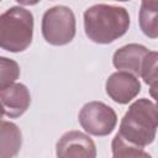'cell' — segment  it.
I'll list each match as a JSON object with an SVG mask.
<instances>
[{
	"instance_id": "obj_1",
	"label": "cell",
	"mask_w": 158,
	"mask_h": 158,
	"mask_svg": "<svg viewBox=\"0 0 158 158\" xmlns=\"http://www.w3.org/2000/svg\"><path fill=\"white\" fill-rule=\"evenodd\" d=\"M130 26V15L125 7L98 4L84 12L85 33L95 43L107 44L123 36Z\"/></svg>"
},
{
	"instance_id": "obj_2",
	"label": "cell",
	"mask_w": 158,
	"mask_h": 158,
	"mask_svg": "<svg viewBox=\"0 0 158 158\" xmlns=\"http://www.w3.org/2000/svg\"><path fill=\"white\" fill-rule=\"evenodd\" d=\"M157 128L158 105L148 99H139L123 115L118 133L133 144L144 147L154 141Z\"/></svg>"
},
{
	"instance_id": "obj_3",
	"label": "cell",
	"mask_w": 158,
	"mask_h": 158,
	"mask_svg": "<svg viewBox=\"0 0 158 158\" xmlns=\"http://www.w3.org/2000/svg\"><path fill=\"white\" fill-rule=\"evenodd\" d=\"M33 16L20 6L7 9L0 16V46L12 53L25 51L32 42Z\"/></svg>"
},
{
	"instance_id": "obj_4",
	"label": "cell",
	"mask_w": 158,
	"mask_h": 158,
	"mask_svg": "<svg viewBox=\"0 0 158 158\" xmlns=\"http://www.w3.org/2000/svg\"><path fill=\"white\" fill-rule=\"evenodd\" d=\"M41 28L47 43L64 46L75 36V16L67 6H53L43 14Z\"/></svg>"
},
{
	"instance_id": "obj_5",
	"label": "cell",
	"mask_w": 158,
	"mask_h": 158,
	"mask_svg": "<svg viewBox=\"0 0 158 158\" xmlns=\"http://www.w3.org/2000/svg\"><path fill=\"white\" fill-rule=\"evenodd\" d=\"M80 126L93 136H107L117 123V116L112 107L101 101L86 102L79 111Z\"/></svg>"
},
{
	"instance_id": "obj_6",
	"label": "cell",
	"mask_w": 158,
	"mask_h": 158,
	"mask_svg": "<svg viewBox=\"0 0 158 158\" xmlns=\"http://www.w3.org/2000/svg\"><path fill=\"white\" fill-rule=\"evenodd\" d=\"M56 153L60 158H94L96 148L94 141L85 133L68 131L57 142Z\"/></svg>"
},
{
	"instance_id": "obj_7",
	"label": "cell",
	"mask_w": 158,
	"mask_h": 158,
	"mask_svg": "<svg viewBox=\"0 0 158 158\" xmlns=\"http://www.w3.org/2000/svg\"><path fill=\"white\" fill-rule=\"evenodd\" d=\"M105 89L115 102L128 104L141 91V83L135 74L120 70L107 78Z\"/></svg>"
},
{
	"instance_id": "obj_8",
	"label": "cell",
	"mask_w": 158,
	"mask_h": 158,
	"mask_svg": "<svg viewBox=\"0 0 158 158\" xmlns=\"http://www.w3.org/2000/svg\"><path fill=\"white\" fill-rule=\"evenodd\" d=\"M0 101L1 115L15 118L26 112L31 104V95L26 85L14 83L0 90Z\"/></svg>"
},
{
	"instance_id": "obj_9",
	"label": "cell",
	"mask_w": 158,
	"mask_h": 158,
	"mask_svg": "<svg viewBox=\"0 0 158 158\" xmlns=\"http://www.w3.org/2000/svg\"><path fill=\"white\" fill-rule=\"evenodd\" d=\"M148 52L149 51L142 44H137V43L126 44L118 48L114 53L112 57L114 67L118 70L128 72L138 77L141 75L142 63Z\"/></svg>"
},
{
	"instance_id": "obj_10",
	"label": "cell",
	"mask_w": 158,
	"mask_h": 158,
	"mask_svg": "<svg viewBox=\"0 0 158 158\" xmlns=\"http://www.w3.org/2000/svg\"><path fill=\"white\" fill-rule=\"evenodd\" d=\"M22 144L20 128L9 121L0 122V158H11L17 154Z\"/></svg>"
},
{
	"instance_id": "obj_11",
	"label": "cell",
	"mask_w": 158,
	"mask_h": 158,
	"mask_svg": "<svg viewBox=\"0 0 158 158\" xmlns=\"http://www.w3.org/2000/svg\"><path fill=\"white\" fill-rule=\"evenodd\" d=\"M111 148L114 157H149V154L143 151V147L133 144L118 132L112 139Z\"/></svg>"
},
{
	"instance_id": "obj_12",
	"label": "cell",
	"mask_w": 158,
	"mask_h": 158,
	"mask_svg": "<svg viewBox=\"0 0 158 158\" xmlns=\"http://www.w3.org/2000/svg\"><path fill=\"white\" fill-rule=\"evenodd\" d=\"M139 27L149 38H158V7L141 5L138 15Z\"/></svg>"
},
{
	"instance_id": "obj_13",
	"label": "cell",
	"mask_w": 158,
	"mask_h": 158,
	"mask_svg": "<svg viewBox=\"0 0 158 158\" xmlns=\"http://www.w3.org/2000/svg\"><path fill=\"white\" fill-rule=\"evenodd\" d=\"M20 75L19 64L6 57L0 58V89L6 88L16 81Z\"/></svg>"
},
{
	"instance_id": "obj_14",
	"label": "cell",
	"mask_w": 158,
	"mask_h": 158,
	"mask_svg": "<svg viewBox=\"0 0 158 158\" xmlns=\"http://www.w3.org/2000/svg\"><path fill=\"white\" fill-rule=\"evenodd\" d=\"M141 77L146 84L152 85L158 81V52H148L143 59Z\"/></svg>"
},
{
	"instance_id": "obj_15",
	"label": "cell",
	"mask_w": 158,
	"mask_h": 158,
	"mask_svg": "<svg viewBox=\"0 0 158 158\" xmlns=\"http://www.w3.org/2000/svg\"><path fill=\"white\" fill-rule=\"evenodd\" d=\"M149 94H151V96L156 100V102H157V105H158V81H157V83H153V84L151 85Z\"/></svg>"
},
{
	"instance_id": "obj_16",
	"label": "cell",
	"mask_w": 158,
	"mask_h": 158,
	"mask_svg": "<svg viewBox=\"0 0 158 158\" xmlns=\"http://www.w3.org/2000/svg\"><path fill=\"white\" fill-rule=\"evenodd\" d=\"M143 6H149V7H158V0H142Z\"/></svg>"
},
{
	"instance_id": "obj_17",
	"label": "cell",
	"mask_w": 158,
	"mask_h": 158,
	"mask_svg": "<svg viewBox=\"0 0 158 158\" xmlns=\"http://www.w3.org/2000/svg\"><path fill=\"white\" fill-rule=\"evenodd\" d=\"M15 1H17V2L21 4V5L30 6V5H36V4H38L41 0H15Z\"/></svg>"
},
{
	"instance_id": "obj_18",
	"label": "cell",
	"mask_w": 158,
	"mask_h": 158,
	"mask_svg": "<svg viewBox=\"0 0 158 158\" xmlns=\"http://www.w3.org/2000/svg\"><path fill=\"white\" fill-rule=\"evenodd\" d=\"M116 1H128V0H116Z\"/></svg>"
}]
</instances>
